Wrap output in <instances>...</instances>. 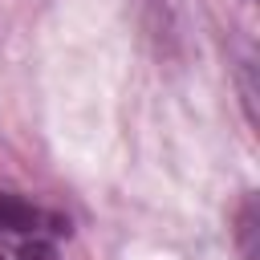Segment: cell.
<instances>
[{
  "mask_svg": "<svg viewBox=\"0 0 260 260\" xmlns=\"http://www.w3.org/2000/svg\"><path fill=\"white\" fill-rule=\"evenodd\" d=\"M0 232L16 236V244H28V240H57L61 232H69V223L61 215L28 203L24 195L0 191Z\"/></svg>",
  "mask_w": 260,
  "mask_h": 260,
  "instance_id": "1",
  "label": "cell"
},
{
  "mask_svg": "<svg viewBox=\"0 0 260 260\" xmlns=\"http://www.w3.org/2000/svg\"><path fill=\"white\" fill-rule=\"evenodd\" d=\"M0 260H8V256H4V252H0Z\"/></svg>",
  "mask_w": 260,
  "mask_h": 260,
  "instance_id": "2",
  "label": "cell"
}]
</instances>
